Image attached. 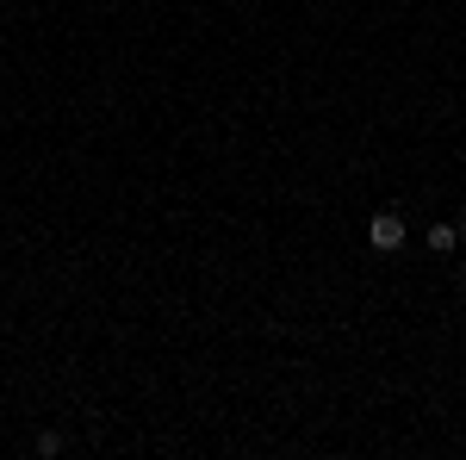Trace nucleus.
Here are the masks:
<instances>
[{"instance_id": "1", "label": "nucleus", "mask_w": 466, "mask_h": 460, "mask_svg": "<svg viewBox=\"0 0 466 460\" xmlns=\"http://www.w3.org/2000/svg\"><path fill=\"white\" fill-rule=\"evenodd\" d=\"M367 243L380 249V255H392V249L404 243V218H398V212H373V218H367Z\"/></svg>"}, {"instance_id": "2", "label": "nucleus", "mask_w": 466, "mask_h": 460, "mask_svg": "<svg viewBox=\"0 0 466 460\" xmlns=\"http://www.w3.org/2000/svg\"><path fill=\"white\" fill-rule=\"evenodd\" d=\"M423 243H430V255H454V249H461V224H430Z\"/></svg>"}, {"instance_id": "3", "label": "nucleus", "mask_w": 466, "mask_h": 460, "mask_svg": "<svg viewBox=\"0 0 466 460\" xmlns=\"http://www.w3.org/2000/svg\"><path fill=\"white\" fill-rule=\"evenodd\" d=\"M37 455L56 460V455H63V435H56V429H44V435H37Z\"/></svg>"}, {"instance_id": "4", "label": "nucleus", "mask_w": 466, "mask_h": 460, "mask_svg": "<svg viewBox=\"0 0 466 460\" xmlns=\"http://www.w3.org/2000/svg\"><path fill=\"white\" fill-rule=\"evenodd\" d=\"M454 224H461V243H466V218H454Z\"/></svg>"}]
</instances>
